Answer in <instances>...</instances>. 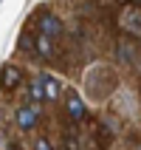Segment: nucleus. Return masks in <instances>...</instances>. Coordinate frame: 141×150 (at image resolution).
<instances>
[{"mask_svg": "<svg viewBox=\"0 0 141 150\" xmlns=\"http://www.w3.org/2000/svg\"><path fill=\"white\" fill-rule=\"evenodd\" d=\"M68 116H71V122H82L85 119V102L79 99L76 93L68 96Z\"/></svg>", "mask_w": 141, "mask_h": 150, "instance_id": "obj_6", "label": "nucleus"}, {"mask_svg": "<svg viewBox=\"0 0 141 150\" xmlns=\"http://www.w3.org/2000/svg\"><path fill=\"white\" fill-rule=\"evenodd\" d=\"M28 99H31L34 105H37L40 99H48V91H45V76H42V74H37V76L31 79V85H28Z\"/></svg>", "mask_w": 141, "mask_h": 150, "instance_id": "obj_4", "label": "nucleus"}, {"mask_svg": "<svg viewBox=\"0 0 141 150\" xmlns=\"http://www.w3.org/2000/svg\"><path fill=\"white\" fill-rule=\"evenodd\" d=\"M121 23H124V28H127V31L141 34V8H138V6L124 8V14H121Z\"/></svg>", "mask_w": 141, "mask_h": 150, "instance_id": "obj_3", "label": "nucleus"}, {"mask_svg": "<svg viewBox=\"0 0 141 150\" xmlns=\"http://www.w3.org/2000/svg\"><path fill=\"white\" fill-rule=\"evenodd\" d=\"M40 34H45V37H59V34L65 31L62 28V20H59L57 14H51V11H45V14H40Z\"/></svg>", "mask_w": 141, "mask_h": 150, "instance_id": "obj_2", "label": "nucleus"}, {"mask_svg": "<svg viewBox=\"0 0 141 150\" xmlns=\"http://www.w3.org/2000/svg\"><path fill=\"white\" fill-rule=\"evenodd\" d=\"M37 54H42V57H54V42H51V37H45V34L37 37Z\"/></svg>", "mask_w": 141, "mask_h": 150, "instance_id": "obj_7", "label": "nucleus"}, {"mask_svg": "<svg viewBox=\"0 0 141 150\" xmlns=\"http://www.w3.org/2000/svg\"><path fill=\"white\" fill-rule=\"evenodd\" d=\"M20 48L23 51H37V42H34L28 34H23V37H20Z\"/></svg>", "mask_w": 141, "mask_h": 150, "instance_id": "obj_10", "label": "nucleus"}, {"mask_svg": "<svg viewBox=\"0 0 141 150\" xmlns=\"http://www.w3.org/2000/svg\"><path fill=\"white\" fill-rule=\"evenodd\" d=\"M37 119H40V108L37 105H23V108H17L14 113V122L20 130H31L34 125H37Z\"/></svg>", "mask_w": 141, "mask_h": 150, "instance_id": "obj_1", "label": "nucleus"}, {"mask_svg": "<svg viewBox=\"0 0 141 150\" xmlns=\"http://www.w3.org/2000/svg\"><path fill=\"white\" fill-rule=\"evenodd\" d=\"M20 82H23V71H20L17 65H11V62H8V65L3 68V85H6V91L17 88Z\"/></svg>", "mask_w": 141, "mask_h": 150, "instance_id": "obj_5", "label": "nucleus"}, {"mask_svg": "<svg viewBox=\"0 0 141 150\" xmlns=\"http://www.w3.org/2000/svg\"><path fill=\"white\" fill-rule=\"evenodd\" d=\"M42 76H45V91H48V99H57V96H59V82H57L51 74H42Z\"/></svg>", "mask_w": 141, "mask_h": 150, "instance_id": "obj_8", "label": "nucleus"}, {"mask_svg": "<svg viewBox=\"0 0 141 150\" xmlns=\"http://www.w3.org/2000/svg\"><path fill=\"white\" fill-rule=\"evenodd\" d=\"M34 150H51V142L48 139H40V142L34 144Z\"/></svg>", "mask_w": 141, "mask_h": 150, "instance_id": "obj_11", "label": "nucleus"}, {"mask_svg": "<svg viewBox=\"0 0 141 150\" xmlns=\"http://www.w3.org/2000/svg\"><path fill=\"white\" fill-rule=\"evenodd\" d=\"M119 51H121V59H124V62H130V59H133L135 57V54H133V48H130V42H121V45H119Z\"/></svg>", "mask_w": 141, "mask_h": 150, "instance_id": "obj_9", "label": "nucleus"}]
</instances>
